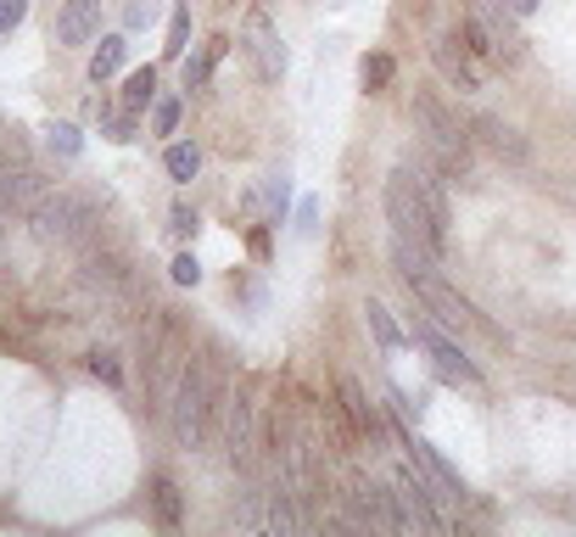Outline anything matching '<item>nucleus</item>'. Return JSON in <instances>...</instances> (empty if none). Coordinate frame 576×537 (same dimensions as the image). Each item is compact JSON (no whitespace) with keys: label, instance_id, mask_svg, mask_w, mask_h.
<instances>
[{"label":"nucleus","instance_id":"33","mask_svg":"<svg viewBox=\"0 0 576 537\" xmlns=\"http://www.w3.org/2000/svg\"><path fill=\"white\" fill-rule=\"evenodd\" d=\"M515 12H520V17H538V12H543V0H515Z\"/></svg>","mask_w":576,"mask_h":537},{"label":"nucleus","instance_id":"11","mask_svg":"<svg viewBox=\"0 0 576 537\" xmlns=\"http://www.w3.org/2000/svg\"><path fill=\"white\" fill-rule=\"evenodd\" d=\"M224 454H230V470H252V454H258V415H252V393L235 386L230 404H224Z\"/></svg>","mask_w":576,"mask_h":537},{"label":"nucleus","instance_id":"19","mask_svg":"<svg viewBox=\"0 0 576 537\" xmlns=\"http://www.w3.org/2000/svg\"><path fill=\"white\" fill-rule=\"evenodd\" d=\"M392 79H398V57L392 51H364L358 57V84H364V95H387L392 90Z\"/></svg>","mask_w":576,"mask_h":537},{"label":"nucleus","instance_id":"1","mask_svg":"<svg viewBox=\"0 0 576 537\" xmlns=\"http://www.w3.org/2000/svg\"><path fill=\"white\" fill-rule=\"evenodd\" d=\"M230 404V381L219 370H208V359H190L174 381V398H168V431H174V448L185 454H202L213 425L224 420Z\"/></svg>","mask_w":576,"mask_h":537},{"label":"nucleus","instance_id":"12","mask_svg":"<svg viewBox=\"0 0 576 537\" xmlns=\"http://www.w3.org/2000/svg\"><path fill=\"white\" fill-rule=\"evenodd\" d=\"M470 135H475V145H482V152H493L504 168H526V163H532V140H526L509 118H498V113H475V118H470Z\"/></svg>","mask_w":576,"mask_h":537},{"label":"nucleus","instance_id":"22","mask_svg":"<svg viewBox=\"0 0 576 537\" xmlns=\"http://www.w3.org/2000/svg\"><path fill=\"white\" fill-rule=\"evenodd\" d=\"M45 152L62 157V163H79L84 157V129L68 124V118H51V124H45Z\"/></svg>","mask_w":576,"mask_h":537},{"label":"nucleus","instance_id":"10","mask_svg":"<svg viewBox=\"0 0 576 537\" xmlns=\"http://www.w3.org/2000/svg\"><path fill=\"white\" fill-rule=\"evenodd\" d=\"M336 398H342V409H348V420H353V431H358V443H369V448H387V443H392V420H387V409L369 398V386H364L358 375H342V381H336Z\"/></svg>","mask_w":576,"mask_h":537},{"label":"nucleus","instance_id":"26","mask_svg":"<svg viewBox=\"0 0 576 537\" xmlns=\"http://www.w3.org/2000/svg\"><path fill=\"white\" fill-rule=\"evenodd\" d=\"M168 235H174V241H197V235H202V213L190 208V202H174V208H168Z\"/></svg>","mask_w":576,"mask_h":537},{"label":"nucleus","instance_id":"30","mask_svg":"<svg viewBox=\"0 0 576 537\" xmlns=\"http://www.w3.org/2000/svg\"><path fill=\"white\" fill-rule=\"evenodd\" d=\"M247 253H252L258 264H269V253H274V224H269V219H258V224L247 230Z\"/></svg>","mask_w":576,"mask_h":537},{"label":"nucleus","instance_id":"21","mask_svg":"<svg viewBox=\"0 0 576 537\" xmlns=\"http://www.w3.org/2000/svg\"><path fill=\"white\" fill-rule=\"evenodd\" d=\"M95 118H102V135H107L113 145L140 140V113H129L124 102H118V107H113V102H95Z\"/></svg>","mask_w":576,"mask_h":537},{"label":"nucleus","instance_id":"6","mask_svg":"<svg viewBox=\"0 0 576 537\" xmlns=\"http://www.w3.org/2000/svg\"><path fill=\"white\" fill-rule=\"evenodd\" d=\"M425 62H431V73H437L448 90H459V95H482L487 90V62L470 51V39L459 34V23L454 28H437L425 39Z\"/></svg>","mask_w":576,"mask_h":537},{"label":"nucleus","instance_id":"24","mask_svg":"<svg viewBox=\"0 0 576 537\" xmlns=\"http://www.w3.org/2000/svg\"><path fill=\"white\" fill-rule=\"evenodd\" d=\"M285 213H292V179H285V174H269V179H263V219L280 230Z\"/></svg>","mask_w":576,"mask_h":537},{"label":"nucleus","instance_id":"29","mask_svg":"<svg viewBox=\"0 0 576 537\" xmlns=\"http://www.w3.org/2000/svg\"><path fill=\"white\" fill-rule=\"evenodd\" d=\"M152 23H157V0H129V7H124V34H140Z\"/></svg>","mask_w":576,"mask_h":537},{"label":"nucleus","instance_id":"8","mask_svg":"<svg viewBox=\"0 0 576 537\" xmlns=\"http://www.w3.org/2000/svg\"><path fill=\"white\" fill-rule=\"evenodd\" d=\"M392 499H398V521H403V532H443V499H437V487L425 481V470L409 459V465H398L392 476Z\"/></svg>","mask_w":576,"mask_h":537},{"label":"nucleus","instance_id":"16","mask_svg":"<svg viewBox=\"0 0 576 537\" xmlns=\"http://www.w3.org/2000/svg\"><path fill=\"white\" fill-rule=\"evenodd\" d=\"M124 62H129V34L118 28V34H102V45H90L84 73H90V84H107V79L124 73Z\"/></svg>","mask_w":576,"mask_h":537},{"label":"nucleus","instance_id":"9","mask_svg":"<svg viewBox=\"0 0 576 537\" xmlns=\"http://www.w3.org/2000/svg\"><path fill=\"white\" fill-rule=\"evenodd\" d=\"M242 51H247V62H252V73H258L263 84H280L285 68H292V57H285V39H280V28H274V17H269L263 7H252V12L242 17Z\"/></svg>","mask_w":576,"mask_h":537},{"label":"nucleus","instance_id":"2","mask_svg":"<svg viewBox=\"0 0 576 537\" xmlns=\"http://www.w3.org/2000/svg\"><path fill=\"white\" fill-rule=\"evenodd\" d=\"M409 118H414V135H420V145L431 152V163H437L454 185L470 179V168H475L470 118H459V107H448L431 84H414L409 90Z\"/></svg>","mask_w":576,"mask_h":537},{"label":"nucleus","instance_id":"27","mask_svg":"<svg viewBox=\"0 0 576 537\" xmlns=\"http://www.w3.org/2000/svg\"><path fill=\"white\" fill-rule=\"evenodd\" d=\"M168 280H174V285H202V258L190 253V247H185V253H174V264H168Z\"/></svg>","mask_w":576,"mask_h":537},{"label":"nucleus","instance_id":"28","mask_svg":"<svg viewBox=\"0 0 576 537\" xmlns=\"http://www.w3.org/2000/svg\"><path fill=\"white\" fill-rule=\"evenodd\" d=\"M90 375L107 381L113 393H124V364H118V353H90Z\"/></svg>","mask_w":576,"mask_h":537},{"label":"nucleus","instance_id":"13","mask_svg":"<svg viewBox=\"0 0 576 537\" xmlns=\"http://www.w3.org/2000/svg\"><path fill=\"white\" fill-rule=\"evenodd\" d=\"M51 39L62 51H79V45L102 39V0H62L51 17Z\"/></svg>","mask_w":576,"mask_h":537},{"label":"nucleus","instance_id":"17","mask_svg":"<svg viewBox=\"0 0 576 537\" xmlns=\"http://www.w3.org/2000/svg\"><path fill=\"white\" fill-rule=\"evenodd\" d=\"M157 95H163V68H134L129 79H124V95H118V102L129 107V113H140V118H146L152 107H157Z\"/></svg>","mask_w":576,"mask_h":537},{"label":"nucleus","instance_id":"32","mask_svg":"<svg viewBox=\"0 0 576 537\" xmlns=\"http://www.w3.org/2000/svg\"><path fill=\"white\" fill-rule=\"evenodd\" d=\"M297 235H319V202L314 197H303V208H297Z\"/></svg>","mask_w":576,"mask_h":537},{"label":"nucleus","instance_id":"31","mask_svg":"<svg viewBox=\"0 0 576 537\" xmlns=\"http://www.w3.org/2000/svg\"><path fill=\"white\" fill-rule=\"evenodd\" d=\"M28 17V0H0V34H17Z\"/></svg>","mask_w":576,"mask_h":537},{"label":"nucleus","instance_id":"4","mask_svg":"<svg viewBox=\"0 0 576 537\" xmlns=\"http://www.w3.org/2000/svg\"><path fill=\"white\" fill-rule=\"evenodd\" d=\"M380 219H387V235H403V241H414V247H425L437 264H448V235L431 224V213H425L403 163L387 174V185H380Z\"/></svg>","mask_w":576,"mask_h":537},{"label":"nucleus","instance_id":"15","mask_svg":"<svg viewBox=\"0 0 576 537\" xmlns=\"http://www.w3.org/2000/svg\"><path fill=\"white\" fill-rule=\"evenodd\" d=\"M364 325H369V336H375L380 359H398V353L409 348V330L392 319V308L380 303V297H369V303H364Z\"/></svg>","mask_w":576,"mask_h":537},{"label":"nucleus","instance_id":"25","mask_svg":"<svg viewBox=\"0 0 576 537\" xmlns=\"http://www.w3.org/2000/svg\"><path fill=\"white\" fill-rule=\"evenodd\" d=\"M179 118H185V95H157V107H152V135H179Z\"/></svg>","mask_w":576,"mask_h":537},{"label":"nucleus","instance_id":"7","mask_svg":"<svg viewBox=\"0 0 576 537\" xmlns=\"http://www.w3.org/2000/svg\"><path fill=\"white\" fill-rule=\"evenodd\" d=\"M342 504H348V515H336V521L353 526V532H403L392 481H380V476H369V470H353V476H348Z\"/></svg>","mask_w":576,"mask_h":537},{"label":"nucleus","instance_id":"14","mask_svg":"<svg viewBox=\"0 0 576 537\" xmlns=\"http://www.w3.org/2000/svg\"><path fill=\"white\" fill-rule=\"evenodd\" d=\"M224 51H230V39H224V34H219V39H208V45H190L185 62H179V90H185V95L213 90V68L224 62Z\"/></svg>","mask_w":576,"mask_h":537},{"label":"nucleus","instance_id":"3","mask_svg":"<svg viewBox=\"0 0 576 537\" xmlns=\"http://www.w3.org/2000/svg\"><path fill=\"white\" fill-rule=\"evenodd\" d=\"M526 17L515 12V0H465V12H459V34L470 39V51L482 57L487 68L509 73L526 62Z\"/></svg>","mask_w":576,"mask_h":537},{"label":"nucleus","instance_id":"20","mask_svg":"<svg viewBox=\"0 0 576 537\" xmlns=\"http://www.w3.org/2000/svg\"><path fill=\"white\" fill-rule=\"evenodd\" d=\"M163 174L174 185H190L202 174V145L197 140H168V152H163Z\"/></svg>","mask_w":576,"mask_h":537},{"label":"nucleus","instance_id":"5","mask_svg":"<svg viewBox=\"0 0 576 537\" xmlns=\"http://www.w3.org/2000/svg\"><path fill=\"white\" fill-rule=\"evenodd\" d=\"M409 341L425 353L431 381H443V386H465V393H482V364H475L465 341H459L448 325H437L425 308L409 319Z\"/></svg>","mask_w":576,"mask_h":537},{"label":"nucleus","instance_id":"18","mask_svg":"<svg viewBox=\"0 0 576 537\" xmlns=\"http://www.w3.org/2000/svg\"><path fill=\"white\" fill-rule=\"evenodd\" d=\"M152 526L157 532H179L185 526V504H179V481L174 476H152Z\"/></svg>","mask_w":576,"mask_h":537},{"label":"nucleus","instance_id":"23","mask_svg":"<svg viewBox=\"0 0 576 537\" xmlns=\"http://www.w3.org/2000/svg\"><path fill=\"white\" fill-rule=\"evenodd\" d=\"M190 51V0H174L168 7V39H163V62H185Z\"/></svg>","mask_w":576,"mask_h":537}]
</instances>
